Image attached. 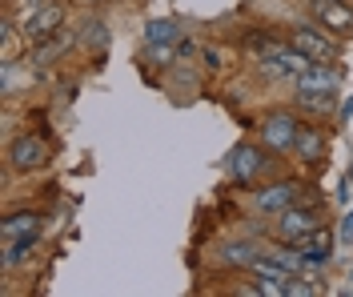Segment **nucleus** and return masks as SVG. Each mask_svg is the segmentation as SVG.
Masks as SVG:
<instances>
[{"label":"nucleus","mask_w":353,"mask_h":297,"mask_svg":"<svg viewBox=\"0 0 353 297\" xmlns=\"http://www.w3.org/2000/svg\"><path fill=\"white\" fill-rule=\"evenodd\" d=\"M313 229H321V217H317V209L309 205H289L285 213H277V233L285 237V241H297V237H305Z\"/></svg>","instance_id":"1"},{"label":"nucleus","mask_w":353,"mask_h":297,"mask_svg":"<svg viewBox=\"0 0 353 297\" xmlns=\"http://www.w3.org/2000/svg\"><path fill=\"white\" fill-rule=\"evenodd\" d=\"M289 45L301 48L309 61H317V65H330L333 57H337V48H333L330 37H321L317 28H305V24H301V28H293V41H289Z\"/></svg>","instance_id":"2"},{"label":"nucleus","mask_w":353,"mask_h":297,"mask_svg":"<svg viewBox=\"0 0 353 297\" xmlns=\"http://www.w3.org/2000/svg\"><path fill=\"white\" fill-rule=\"evenodd\" d=\"M297 121L289 113H273L269 121H265V145L273 149V153H289L293 145H297Z\"/></svg>","instance_id":"3"},{"label":"nucleus","mask_w":353,"mask_h":297,"mask_svg":"<svg viewBox=\"0 0 353 297\" xmlns=\"http://www.w3.org/2000/svg\"><path fill=\"white\" fill-rule=\"evenodd\" d=\"M61 24H65V8H61V4H44L41 12H32V17H28L24 37L41 45V41H48L52 32H61Z\"/></svg>","instance_id":"4"},{"label":"nucleus","mask_w":353,"mask_h":297,"mask_svg":"<svg viewBox=\"0 0 353 297\" xmlns=\"http://www.w3.org/2000/svg\"><path fill=\"white\" fill-rule=\"evenodd\" d=\"M8 161H12V169H21V173H28V169H41L44 161H48V145H44L41 137H17V141H12V153H8Z\"/></svg>","instance_id":"5"},{"label":"nucleus","mask_w":353,"mask_h":297,"mask_svg":"<svg viewBox=\"0 0 353 297\" xmlns=\"http://www.w3.org/2000/svg\"><path fill=\"white\" fill-rule=\"evenodd\" d=\"M297 201V185H269V189H261L257 197H253V205H257V213H285L289 205Z\"/></svg>","instance_id":"6"},{"label":"nucleus","mask_w":353,"mask_h":297,"mask_svg":"<svg viewBox=\"0 0 353 297\" xmlns=\"http://www.w3.org/2000/svg\"><path fill=\"white\" fill-rule=\"evenodd\" d=\"M317 8V21L333 28V32H353V8L345 0H317L313 4Z\"/></svg>","instance_id":"7"},{"label":"nucleus","mask_w":353,"mask_h":297,"mask_svg":"<svg viewBox=\"0 0 353 297\" xmlns=\"http://www.w3.org/2000/svg\"><path fill=\"white\" fill-rule=\"evenodd\" d=\"M293 81H297V92H333L337 89V72L325 69V65H317V61L301 76H293Z\"/></svg>","instance_id":"8"},{"label":"nucleus","mask_w":353,"mask_h":297,"mask_svg":"<svg viewBox=\"0 0 353 297\" xmlns=\"http://www.w3.org/2000/svg\"><path fill=\"white\" fill-rule=\"evenodd\" d=\"M229 169H233L237 181H253V177L265 169V157L257 153V149H237V153L229 157Z\"/></svg>","instance_id":"9"},{"label":"nucleus","mask_w":353,"mask_h":297,"mask_svg":"<svg viewBox=\"0 0 353 297\" xmlns=\"http://www.w3.org/2000/svg\"><path fill=\"white\" fill-rule=\"evenodd\" d=\"M293 153L301 161H317L321 153H325V137L317 133V129H301L297 133V145H293Z\"/></svg>","instance_id":"10"},{"label":"nucleus","mask_w":353,"mask_h":297,"mask_svg":"<svg viewBox=\"0 0 353 297\" xmlns=\"http://www.w3.org/2000/svg\"><path fill=\"white\" fill-rule=\"evenodd\" d=\"M261 253H257V245H249V241H237V245H225L221 249V261L225 265H253Z\"/></svg>","instance_id":"11"},{"label":"nucleus","mask_w":353,"mask_h":297,"mask_svg":"<svg viewBox=\"0 0 353 297\" xmlns=\"http://www.w3.org/2000/svg\"><path fill=\"white\" fill-rule=\"evenodd\" d=\"M32 245H37V233H24V237H8V249H4V265H17V261H24V257L32 253Z\"/></svg>","instance_id":"12"},{"label":"nucleus","mask_w":353,"mask_h":297,"mask_svg":"<svg viewBox=\"0 0 353 297\" xmlns=\"http://www.w3.org/2000/svg\"><path fill=\"white\" fill-rule=\"evenodd\" d=\"M37 229H41L37 213H21V217L4 221V241H8V237H24V233H37Z\"/></svg>","instance_id":"13"},{"label":"nucleus","mask_w":353,"mask_h":297,"mask_svg":"<svg viewBox=\"0 0 353 297\" xmlns=\"http://www.w3.org/2000/svg\"><path fill=\"white\" fill-rule=\"evenodd\" d=\"M173 37H176V24L173 21H153L149 28H145V41H149V45H169Z\"/></svg>","instance_id":"14"},{"label":"nucleus","mask_w":353,"mask_h":297,"mask_svg":"<svg viewBox=\"0 0 353 297\" xmlns=\"http://www.w3.org/2000/svg\"><path fill=\"white\" fill-rule=\"evenodd\" d=\"M65 48H68V37H61V32H52L48 41H41V45H37V61H57V57H61Z\"/></svg>","instance_id":"15"},{"label":"nucleus","mask_w":353,"mask_h":297,"mask_svg":"<svg viewBox=\"0 0 353 297\" xmlns=\"http://www.w3.org/2000/svg\"><path fill=\"white\" fill-rule=\"evenodd\" d=\"M85 45H92L97 52H105L109 48V28L101 21H88V28H85Z\"/></svg>","instance_id":"16"},{"label":"nucleus","mask_w":353,"mask_h":297,"mask_svg":"<svg viewBox=\"0 0 353 297\" xmlns=\"http://www.w3.org/2000/svg\"><path fill=\"white\" fill-rule=\"evenodd\" d=\"M345 237H353V213L345 217Z\"/></svg>","instance_id":"17"}]
</instances>
